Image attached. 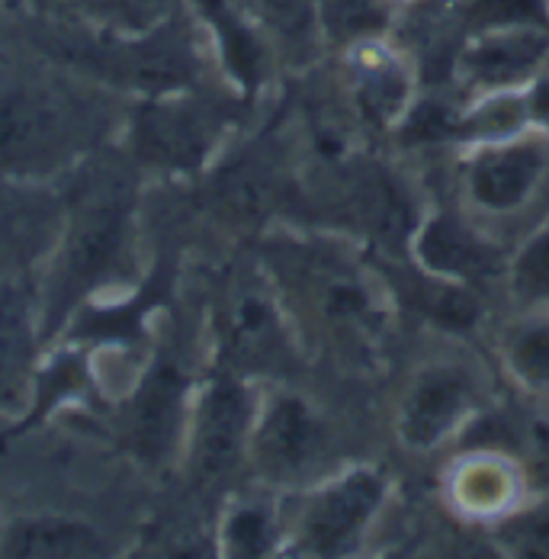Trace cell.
Wrapping results in <instances>:
<instances>
[{
    "label": "cell",
    "instance_id": "4",
    "mask_svg": "<svg viewBox=\"0 0 549 559\" xmlns=\"http://www.w3.org/2000/svg\"><path fill=\"white\" fill-rule=\"evenodd\" d=\"M544 165H547V155L534 142L482 152L469 165V190L476 203L492 213L517 210L537 187Z\"/></svg>",
    "mask_w": 549,
    "mask_h": 559
},
{
    "label": "cell",
    "instance_id": "11",
    "mask_svg": "<svg viewBox=\"0 0 549 559\" xmlns=\"http://www.w3.org/2000/svg\"><path fill=\"white\" fill-rule=\"evenodd\" d=\"M13 547L26 557H74L97 547L94 534L64 521H36L16 531Z\"/></svg>",
    "mask_w": 549,
    "mask_h": 559
},
{
    "label": "cell",
    "instance_id": "9",
    "mask_svg": "<svg viewBox=\"0 0 549 559\" xmlns=\"http://www.w3.org/2000/svg\"><path fill=\"white\" fill-rule=\"evenodd\" d=\"M177 408H180V383L170 370H162L152 383L148 392L142 395L139 405V421H135V435H139V448L145 453H158L167 448L170 435H174V421H177Z\"/></svg>",
    "mask_w": 549,
    "mask_h": 559
},
{
    "label": "cell",
    "instance_id": "8",
    "mask_svg": "<svg viewBox=\"0 0 549 559\" xmlns=\"http://www.w3.org/2000/svg\"><path fill=\"white\" fill-rule=\"evenodd\" d=\"M547 49L549 36L537 29L498 33V36L482 39L479 46H473L463 58V68L479 84H511L530 74L540 64V58L547 56Z\"/></svg>",
    "mask_w": 549,
    "mask_h": 559
},
{
    "label": "cell",
    "instance_id": "18",
    "mask_svg": "<svg viewBox=\"0 0 549 559\" xmlns=\"http://www.w3.org/2000/svg\"><path fill=\"white\" fill-rule=\"evenodd\" d=\"M511 360L530 383H549V325H530L511 344Z\"/></svg>",
    "mask_w": 549,
    "mask_h": 559
},
{
    "label": "cell",
    "instance_id": "17",
    "mask_svg": "<svg viewBox=\"0 0 549 559\" xmlns=\"http://www.w3.org/2000/svg\"><path fill=\"white\" fill-rule=\"evenodd\" d=\"M264 13L279 36L309 43L319 20V0H264Z\"/></svg>",
    "mask_w": 549,
    "mask_h": 559
},
{
    "label": "cell",
    "instance_id": "3",
    "mask_svg": "<svg viewBox=\"0 0 549 559\" xmlns=\"http://www.w3.org/2000/svg\"><path fill=\"white\" fill-rule=\"evenodd\" d=\"M469 405V386L466 377L456 370H428L402 405L398 431L408 448L428 450L460 421V415Z\"/></svg>",
    "mask_w": 549,
    "mask_h": 559
},
{
    "label": "cell",
    "instance_id": "5",
    "mask_svg": "<svg viewBox=\"0 0 549 559\" xmlns=\"http://www.w3.org/2000/svg\"><path fill=\"white\" fill-rule=\"evenodd\" d=\"M306 286L322 316L334 332H367L373 325V302L360 277L337 254H309L306 261Z\"/></svg>",
    "mask_w": 549,
    "mask_h": 559
},
{
    "label": "cell",
    "instance_id": "6",
    "mask_svg": "<svg viewBox=\"0 0 549 559\" xmlns=\"http://www.w3.org/2000/svg\"><path fill=\"white\" fill-rule=\"evenodd\" d=\"M418 258L425 267L443 277L479 280L498 271L501 251L476 238L466 225H460L450 216H438L421 228L418 238Z\"/></svg>",
    "mask_w": 549,
    "mask_h": 559
},
{
    "label": "cell",
    "instance_id": "12",
    "mask_svg": "<svg viewBox=\"0 0 549 559\" xmlns=\"http://www.w3.org/2000/svg\"><path fill=\"white\" fill-rule=\"evenodd\" d=\"M119 241V219L116 213H97L91 223L81 225V231L71 241V271L77 277L104 267V261L112 254Z\"/></svg>",
    "mask_w": 549,
    "mask_h": 559
},
{
    "label": "cell",
    "instance_id": "2",
    "mask_svg": "<svg viewBox=\"0 0 549 559\" xmlns=\"http://www.w3.org/2000/svg\"><path fill=\"white\" fill-rule=\"evenodd\" d=\"M325 448L322 425L299 399H279L258 435V460L274 479L302 476Z\"/></svg>",
    "mask_w": 549,
    "mask_h": 559
},
{
    "label": "cell",
    "instance_id": "7",
    "mask_svg": "<svg viewBox=\"0 0 549 559\" xmlns=\"http://www.w3.org/2000/svg\"><path fill=\"white\" fill-rule=\"evenodd\" d=\"M248 425V402L244 392L235 383H219L210 392L203 415H200V444H196V460L206 476H222L241 448Z\"/></svg>",
    "mask_w": 549,
    "mask_h": 559
},
{
    "label": "cell",
    "instance_id": "15",
    "mask_svg": "<svg viewBox=\"0 0 549 559\" xmlns=\"http://www.w3.org/2000/svg\"><path fill=\"white\" fill-rule=\"evenodd\" d=\"M402 94H405V87H402V78L395 74L392 64L377 61V64L363 68V74H360V104L373 119H389L395 112V107L402 104Z\"/></svg>",
    "mask_w": 549,
    "mask_h": 559
},
{
    "label": "cell",
    "instance_id": "20",
    "mask_svg": "<svg viewBox=\"0 0 549 559\" xmlns=\"http://www.w3.org/2000/svg\"><path fill=\"white\" fill-rule=\"evenodd\" d=\"M530 107H534V112H537L544 122H549V81H544V84L534 91V97H530Z\"/></svg>",
    "mask_w": 549,
    "mask_h": 559
},
{
    "label": "cell",
    "instance_id": "10",
    "mask_svg": "<svg viewBox=\"0 0 549 559\" xmlns=\"http://www.w3.org/2000/svg\"><path fill=\"white\" fill-rule=\"evenodd\" d=\"M26 306L16 293H0V399L16 395L26 373Z\"/></svg>",
    "mask_w": 549,
    "mask_h": 559
},
{
    "label": "cell",
    "instance_id": "14",
    "mask_svg": "<svg viewBox=\"0 0 549 559\" xmlns=\"http://www.w3.org/2000/svg\"><path fill=\"white\" fill-rule=\"evenodd\" d=\"M331 36L350 39L383 26V10L377 0H319Z\"/></svg>",
    "mask_w": 549,
    "mask_h": 559
},
{
    "label": "cell",
    "instance_id": "19",
    "mask_svg": "<svg viewBox=\"0 0 549 559\" xmlns=\"http://www.w3.org/2000/svg\"><path fill=\"white\" fill-rule=\"evenodd\" d=\"M514 283L524 299H547L549 302V231L534 238L527 251L517 258Z\"/></svg>",
    "mask_w": 549,
    "mask_h": 559
},
{
    "label": "cell",
    "instance_id": "13",
    "mask_svg": "<svg viewBox=\"0 0 549 559\" xmlns=\"http://www.w3.org/2000/svg\"><path fill=\"white\" fill-rule=\"evenodd\" d=\"M231 341L248 357H264L276 350V325L271 309L261 299H244L231 319Z\"/></svg>",
    "mask_w": 549,
    "mask_h": 559
},
{
    "label": "cell",
    "instance_id": "1",
    "mask_svg": "<svg viewBox=\"0 0 549 559\" xmlns=\"http://www.w3.org/2000/svg\"><path fill=\"white\" fill-rule=\"evenodd\" d=\"M383 499V483L373 473H350L344 483L319 496L306 514L302 544L312 554H341L354 544L367 518Z\"/></svg>",
    "mask_w": 549,
    "mask_h": 559
},
{
    "label": "cell",
    "instance_id": "16",
    "mask_svg": "<svg viewBox=\"0 0 549 559\" xmlns=\"http://www.w3.org/2000/svg\"><path fill=\"white\" fill-rule=\"evenodd\" d=\"M473 16L479 26H540L547 23V10L540 0H476Z\"/></svg>",
    "mask_w": 549,
    "mask_h": 559
}]
</instances>
